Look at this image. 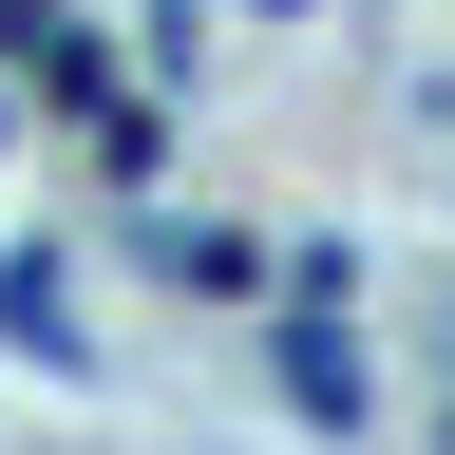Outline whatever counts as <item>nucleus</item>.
Segmentation results:
<instances>
[{
    "label": "nucleus",
    "instance_id": "nucleus-3",
    "mask_svg": "<svg viewBox=\"0 0 455 455\" xmlns=\"http://www.w3.org/2000/svg\"><path fill=\"white\" fill-rule=\"evenodd\" d=\"M0 341L38 379H95V323H76V247H0Z\"/></svg>",
    "mask_w": 455,
    "mask_h": 455
},
{
    "label": "nucleus",
    "instance_id": "nucleus-6",
    "mask_svg": "<svg viewBox=\"0 0 455 455\" xmlns=\"http://www.w3.org/2000/svg\"><path fill=\"white\" fill-rule=\"evenodd\" d=\"M0 152H20V95H0Z\"/></svg>",
    "mask_w": 455,
    "mask_h": 455
},
{
    "label": "nucleus",
    "instance_id": "nucleus-7",
    "mask_svg": "<svg viewBox=\"0 0 455 455\" xmlns=\"http://www.w3.org/2000/svg\"><path fill=\"white\" fill-rule=\"evenodd\" d=\"M436 455H455V398H436Z\"/></svg>",
    "mask_w": 455,
    "mask_h": 455
},
{
    "label": "nucleus",
    "instance_id": "nucleus-5",
    "mask_svg": "<svg viewBox=\"0 0 455 455\" xmlns=\"http://www.w3.org/2000/svg\"><path fill=\"white\" fill-rule=\"evenodd\" d=\"M38 20H57V0H0V57H38Z\"/></svg>",
    "mask_w": 455,
    "mask_h": 455
},
{
    "label": "nucleus",
    "instance_id": "nucleus-8",
    "mask_svg": "<svg viewBox=\"0 0 455 455\" xmlns=\"http://www.w3.org/2000/svg\"><path fill=\"white\" fill-rule=\"evenodd\" d=\"M436 341H455V284H436Z\"/></svg>",
    "mask_w": 455,
    "mask_h": 455
},
{
    "label": "nucleus",
    "instance_id": "nucleus-2",
    "mask_svg": "<svg viewBox=\"0 0 455 455\" xmlns=\"http://www.w3.org/2000/svg\"><path fill=\"white\" fill-rule=\"evenodd\" d=\"M133 266L171 284V304H266V284H284L266 228H171V209H133Z\"/></svg>",
    "mask_w": 455,
    "mask_h": 455
},
{
    "label": "nucleus",
    "instance_id": "nucleus-9",
    "mask_svg": "<svg viewBox=\"0 0 455 455\" xmlns=\"http://www.w3.org/2000/svg\"><path fill=\"white\" fill-rule=\"evenodd\" d=\"M284 20H304V0H284Z\"/></svg>",
    "mask_w": 455,
    "mask_h": 455
},
{
    "label": "nucleus",
    "instance_id": "nucleus-4",
    "mask_svg": "<svg viewBox=\"0 0 455 455\" xmlns=\"http://www.w3.org/2000/svg\"><path fill=\"white\" fill-rule=\"evenodd\" d=\"M266 304H361V247H341V228H304V247H284V284Z\"/></svg>",
    "mask_w": 455,
    "mask_h": 455
},
{
    "label": "nucleus",
    "instance_id": "nucleus-1",
    "mask_svg": "<svg viewBox=\"0 0 455 455\" xmlns=\"http://www.w3.org/2000/svg\"><path fill=\"white\" fill-rule=\"evenodd\" d=\"M266 398L304 436H379V379H361V341H341V304H266Z\"/></svg>",
    "mask_w": 455,
    "mask_h": 455
}]
</instances>
